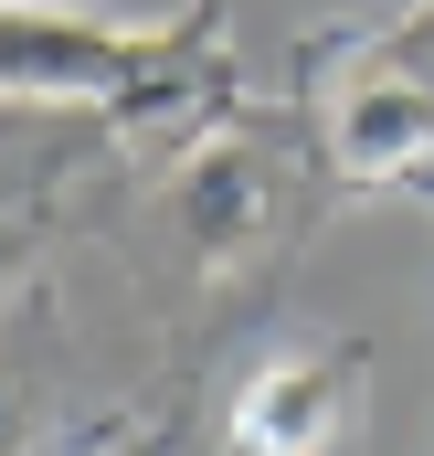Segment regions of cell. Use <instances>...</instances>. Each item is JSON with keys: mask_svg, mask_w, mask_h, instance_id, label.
<instances>
[{"mask_svg": "<svg viewBox=\"0 0 434 456\" xmlns=\"http://www.w3.org/2000/svg\"><path fill=\"white\" fill-rule=\"evenodd\" d=\"M222 53V0L181 11H107V0H0V86L21 107H117L181 64Z\"/></svg>", "mask_w": 434, "mask_h": 456, "instance_id": "1", "label": "cell"}, {"mask_svg": "<svg viewBox=\"0 0 434 456\" xmlns=\"http://www.w3.org/2000/svg\"><path fill=\"white\" fill-rule=\"evenodd\" d=\"M308 64V107H318V159L339 191H414V170L434 159V86L360 53L350 32H328L297 53Z\"/></svg>", "mask_w": 434, "mask_h": 456, "instance_id": "2", "label": "cell"}, {"mask_svg": "<svg viewBox=\"0 0 434 456\" xmlns=\"http://www.w3.org/2000/svg\"><path fill=\"white\" fill-rule=\"evenodd\" d=\"M360 393H371V350H276L233 382L222 403V456H350L360 436Z\"/></svg>", "mask_w": 434, "mask_h": 456, "instance_id": "3", "label": "cell"}, {"mask_svg": "<svg viewBox=\"0 0 434 456\" xmlns=\"http://www.w3.org/2000/svg\"><path fill=\"white\" fill-rule=\"evenodd\" d=\"M170 213L202 244V265H244L265 233H276V170L244 149V138H213L170 170Z\"/></svg>", "mask_w": 434, "mask_h": 456, "instance_id": "4", "label": "cell"}, {"mask_svg": "<svg viewBox=\"0 0 434 456\" xmlns=\"http://www.w3.org/2000/svg\"><path fill=\"white\" fill-rule=\"evenodd\" d=\"M350 43H360V53H382V64H403V75H424V86H434V0H414V11H392V21H360Z\"/></svg>", "mask_w": 434, "mask_h": 456, "instance_id": "5", "label": "cell"}, {"mask_svg": "<svg viewBox=\"0 0 434 456\" xmlns=\"http://www.w3.org/2000/svg\"><path fill=\"white\" fill-rule=\"evenodd\" d=\"M53 456H170V436H159V425H138V414H107V425L64 436Z\"/></svg>", "mask_w": 434, "mask_h": 456, "instance_id": "6", "label": "cell"}, {"mask_svg": "<svg viewBox=\"0 0 434 456\" xmlns=\"http://www.w3.org/2000/svg\"><path fill=\"white\" fill-rule=\"evenodd\" d=\"M414 202H434V159H424V170H414Z\"/></svg>", "mask_w": 434, "mask_h": 456, "instance_id": "7", "label": "cell"}]
</instances>
